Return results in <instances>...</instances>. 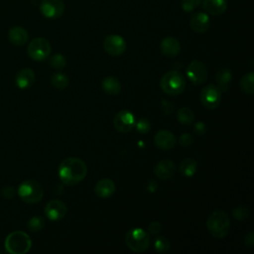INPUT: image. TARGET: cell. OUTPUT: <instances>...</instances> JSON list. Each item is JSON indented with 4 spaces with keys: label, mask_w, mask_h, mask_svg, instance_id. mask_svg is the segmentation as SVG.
Masks as SVG:
<instances>
[{
    "label": "cell",
    "mask_w": 254,
    "mask_h": 254,
    "mask_svg": "<svg viewBox=\"0 0 254 254\" xmlns=\"http://www.w3.org/2000/svg\"><path fill=\"white\" fill-rule=\"evenodd\" d=\"M86 174V164L79 158H66L59 166V177L66 186L77 185L85 178Z\"/></svg>",
    "instance_id": "1"
},
{
    "label": "cell",
    "mask_w": 254,
    "mask_h": 254,
    "mask_svg": "<svg viewBox=\"0 0 254 254\" xmlns=\"http://www.w3.org/2000/svg\"><path fill=\"white\" fill-rule=\"evenodd\" d=\"M206 227L213 237L224 238L230 230L228 214L223 210H214L207 217Z\"/></svg>",
    "instance_id": "2"
},
{
    "label": "cell",
    "mask_w": 254,
    "mask_h": 254,
    "mask_svg": "<svg viewBox=\"0 0 254 254\" xmlns=\"http://www.w3.org/2000/svg\"><path fill=\"white\" fill-rule=\"evenodd\" d=\"M160 87L168 95H179L186 88V79L181 72L170 70L161 77Z\"/></svg>",
    "instance_id": "3"
},
{
    "label": "cell",
    "mask_w": 254,
    "mask_h": 254,
    "mask_svg": "<svg viewBox=\"0 0 254 254\" xmlns=\"http://www.w3.org/2000/svg\"><path fill=\"white\" fill-rule=\"evenodd\" d=\"M32 246L30 236L24 231L11 232L5 239V248L11 254H25Z\"/></svg>",
    "instance_id": "4"
},
{
    "label": "cell",
    "mask_w": 254,
    "mask_h": 254,
    "mask_svg": "<svg viewBox=\"0 0 254 254\" xmlns=\"http://www.w3.org/2000/svg\"><path fill=\"white\" fill-rule=\"evenodd\" d=\"M18 194L21 199L27 203L39 202L44 195V189L34 180H27L21 183L18 188Z\"/></svg>",
    "instance_id": "5"
},
{
    "label": "cell",
    "mask_w": 254,
    "mask_h": 254,
    "mask_svg": "<svg viewBox=\"0 0 254 254\" xmlns=\"http://www.w3.org/2000/svg\"><path fill=\"white\" fill-rule=\"evenodd\" d=\"M125 243L131 251L143 252L150 245L149 233L142 228H132L125 235Z\"/></svg>",
    "instance_id": "6"
},
{
    "label": "cell",
    "mask_w": 254,
    "mask_h": 254,
    "mask_svg": "<svg viewBox=\"0 0 254 254\" xmlns=\"http://www.w3.org/2000/svg\"><path fill=\"white\" fill-rule=\"evenodd\" d=\"M29 57L34 61H44L51 55L52 47L45 38H35L32 40L27 49Z\"/></svg>",
    "instance_id": "7"
},
{
    "label": "cell",
    "mask_w": 254,
    "mask_h": 254,
    "mask_svg": "<svg viewBox=\"0 0 254 254\" xmlns=\"http://www.w3.org/2000/svg\"><path fill=\"white\" fill-rule=\"evenodd\" d=\"M199 99L201 104L207 109L216 108L221 101V90L215 84H208L200 91Z\"/></svg>",
    "instance_id": "8"
},
{
    "label": "cell",
    "mask_w": 254,
    "mask_h": 254,
    "mask_svg": "<svg viewBox=\"0 0 254 254\" xmlns=\"http://www.w3.org/2000/svg\"><path fill=\"white\" fill-rule=\"evenodd\" d=\"M186 73L188 78L195 85L202 84L207 79L206 65L198 60H193L189 64Z\"/></svg>",
    "instance_id": "9"
},
{
    "label": "cell",
    "mask_w": 254,
    "mask_h": 254,
    "mask_svg": "<svg viewBox=\"0 0 254 254\" xmlns=\"http://www.w3.org/2000/svg\"><path fill=\"white\" fill-rule=\"evenodd\" d=\"M135 116L130 110H120L113 119L115 129L120 133L130 132L135 126Z\"/></svg>",
    "instance_id": "10"
},
{
    "label": "cell",
    "mask_w": 254,
    "mask_h": 254,
    "mask_svg": "<svg viewBox=\"0 0 254 254\" xmlns=\"http://www.w3.org/2000/svg\"><path fill=\"white\" fill-rule=\"evenodd\" d=\"M126 42L119 35H109L104 39L103 49L104 51L113 57L122 55L126 50Z\"/></svg>",
    "instance_id": "11"
},
{
    "label": "cell",
    "mask_w": 254,
    "mask_h": 254,
    "mask_svg": "<svg viewBox=\"0 0 254 254\" xmlns=\"http://www.w3.org/2000/svg\"><path fill=\"white\" fill-rule=\"evenodd\" d=\"M40 11L46 18L57 19L63 15L64 4L63 0H42Z\"/></svg>",
    "instance_id": "12"
},
{
    "label": "cell",
    "mask_w": 254,
    "mask_h": 254,
    "mask_svg": "<svg viewBox=\"0 0 254 254\" xmlns=\"http://www.w3.org/2000/svg\"><path fill=\"white\" fill-rule=\"evenodd\" d=\"M66 210V204L60 199H52L45 206V214L52 221H57L64 218Z\"/></svg>",
    "instance_id": "13"
},
{
    "label": "cell",
    "mask_w": 254,
    "mask_h": 254,
    "mask_svg": "<svg viewBox=\"0 0 254 254\" xmlns=\"http://www.w3.org/2000/svg\"><path fill=\"white\" fill-rule=\"evenodd\" d=\"M154 143L161 150H171L176 144V137L169 130H161L156 133L154 137Z\"/></svg>",
    "instance_id": "14"
},
{
    "label": "cell",
    "mask_w": 254,
    "mask_h": 254,
    "mask_svg": "<svg viewBox=\"0 0 254 254\" xmlns=\"http://www.w3.org/2000/svg\"><path fill=\"white\" fill-rule=\"evenodd\" d=\"M190 26L195 33H204L209 28V17L206 13L196 12L190 16Z\"/></svg>",
    "instance_id": "15"
},
{
    "label": "cell",
    "mask_w": 254,
    "mask_h": 254,
    "mask_svg": "<svg viewBox=\"0 0 254 254\" xmlns=\"http://www.w3.org/2000/svg\"><path fill=\"white\" fill-rule=\"evenodd\" d=\"M176 172V165L170 159L161 160L155 167L154 173L161 180L171 179Z\"/></svg>",
    "instance_id": "16"
},
{
    "label": "cell",
    "mask_w": 254,
    "mask_h": 254,
    "mask_svg": "<svg viewBox=\"0 0 254 254\" xmlns=\"http://www.w3.org/2000/svg\"><path fill=\"white\" fill-rule=\"evenodd\" d=\"M160 50L164 56L168 58H174L179 55L181 51V44L176 38L167 37L161 41Z\"/></svg>",
    "instance_id": "17"
},
{
    "label": "cell",
    "mask_w": 254,
    "mask_h": 254,
    "mask_svg": "<svg viewBox=\"0 0 254 254\" xmlns=\"http://www.w3.org/2000/svg\"><path fill=\"white\" fill-rule=\"evenodd\" d=\"M116 187L112 180L102 179L94 187V192L99 198H108L115 192Z\"/></svg>",
    "instance_id": "18"
},
{
    "label": "cell",
    "mask_w": 254,
    "mask_h": 254,
    "mask_svg": "<svg viewBox=\"0 0 254 254\" xmlns=\"http://www.w3.org/2000/svg\"><path fill=\"white\" fill-rule=\"evenodd\" d=\"M201 3L203 10L213 16L223 14L227 8L226 0H202Z\"/></svg>",
    "instance_id": "19"
},
{
    "label": "cell",
    "mask_w": 254,
    "mask_h": 254,
    "mask_svg": "<svg viewBox=\"0 0 254 254\" xmlns=\"http://www.w3.org/2000/svg\"><path fill=\"white\" fill-rule=\"evenodd\" d=\"M35 72L31 68H23L16 75V85L21 89L29 88L35 81Z\"/></svg>",
    "instance_id": "20"
},
{
    "label": "cell",
    "mask_w": 254,
    "mask_h": 254,
    "mask_svg": "<svg viewBox=\"0 0 254 254\" xmlns=\"http://www.w3.org/2000/svg\"><path fill=\"white\" fill-rule=\"evenodd\" d=\"M8 38L11 44L14 46H23L29 39L28 32L20 26H15L9 30Z\"/></svg>",
    "instance_id": "21"
},
{
    "label": "cell",
    "mask_w": 254,
    "mask_h": 254,
    "mask_svg": "<svg viewBox=\"0 0 254 254\" xmlns=\"http://www.w3.org/2000/svg\"><path fill=\"white\" fill-rule=\"evenodd\" d=\"M103 91L109 95H117L121 90V83L115 76H107L101 81Z\"/></svg>",
    "instance_id": "22"
},
{
    "label": "cell",
    "mask_w": 254,
    "mask_h": 254,
    "mask_svg": "<svg viewBox=\"0 0 254 254\" xmlns=\"http://www.w3.org/2000/svg\"><path fill=\"white\" fill-rule=\"evenodd\" d=\"M231 78H232L231 71L228 68H225V67L220 68L219 70H217V72L215 74V79H216L217 86L221 91H226L228 89Z\"/></svg>",
    "instance_id": "23"
},
{
    "label": "cell",
    "mask_w": 254,
    "mask_h": 254,
    "mask_svg": "<svg viewBox=\"0 0 254 254\" xmlns=\"http://www.w3.org/2000/svg\"><path fill=\"white\" fill-rule=\"evenodd\" d=\"M179 170L183 176L192 177L196 173V170H197L196 161L192 158H187L180 164Z\"/></svg>",
    "instance_id": "24"
},
{
    "label": "cell",
    "mask_w": 254,
    "mask_h": 254,
    "mask_svg": "<svg viewBox=\"0 0 254 254\" xmlns=\"http://www.w3.org/2000/svg\"><path fill=\"white\" fill-rule=\"evenodd\" d=\"M254 73L253 71H249L245 73L241 79H240V87L241 89L247 93V94H252L254 91Z\"/></svg>",
    "instance_id": "25"
},
{
    "label": "cell",
    "mask_w": 254,
    "mask_h": 254,
    "mask_svg": "<svg viewBox=\"0 0 254 254\" xmlns=\"http://www.w3.org/2000/svg\"><path fill=\"white\" fill-rule=\"evenodd\" d=\"M193 111L189 107H182L177 112V119L181 124L189 125L193 121Z\"/></svg>",
    "instance_id": "26"
},
{
    "label": "cell",
    "mask_w": 254,
    "mask_h": 254,
    "mask_svg": "<svg viewBox=\"0 0 254 254\" xmlns=\"http://www.w3.org/2000/svg\"><path fill=\"white\" fill-rule=\"evenodd\" d=\"M51 82L58 89H64L68 85V77L62 72H55L51 77Z\"/></svg>",
    "instance_id": "27"
},
{
    "label": "cell",
    "mask_w": 254,
    "mask_h": 254,
    "mask_svg": "<svg viewBox=\"0 0 254 254\" xmlns=\"http://www.w3.org/2000/svg\"><path fill=\"white\" fill-rule=\"evenodd\" d=\"M45 226V220L42 216H33L27 222V227L33 231H40Z\"/></svg>",
    "instance_id": "28"
},
{
    "label": "cell",
    "mask_w": 254,
    "mask_h": 254,
    "mask_svg": "<svg viewBox=\"0 0 254 254\" xmlns=\"http://www.w3.org/2000/svg\"><path fill=\"white\" fill-rule=\"evenodd\" d=\"M154 247L159 252H166L170 248V241L165 236H158L154 240Z\"/></svg>",
    "instance_id": "29"
},
{
    "label": "cell",
    "mask_w": 254,
    "mask_h": 254,
    "mask_svg": "<svg viewBox=\"0 0 254 254\" xmlns=\"http://www.w3.org/2000/svg\"><path fill=\"white\" fill-rule=\"evenodd\" d=\"M50 64L56 69H61L65 66L66 60L62 54H55L50 59Z\"/></svg>",
    "instance_id": "30"
},
{
    "label": "cell",
    "mask_w": 254,
    "mask_h": 254,
    "mask_svg": "<svg viewBox=\"0 0 254 254\" xmlns=\"http://www.w3.org/2000/svg\"><path fill=\"white\" fill-rule=\"evenodd\" d=\"M232 214H233V216H234L235 219H237V220H239V221H243V220H245V219L248 218L250 212H249V209H248L247 207L240 205V206H236V207L233 209Z\"/></svg>",
    "instance_id": "31"
},
{
    "label": "cell",
    "mask_w": 254,
    "mask_h": 254,
    "mask_svg": "<svg viewBox=\"0 0 254 254\" xmlns=\"http://www.w3.org/2000/svg\"><path fill=\"white\" fill-rule=\"evenodd\" d=\"M135 127L139 133L145 134L151 129V122L147 118H141L135 122Z\"/></svg>",
    "instance_id": "32"
},
{
    "label": "cell",
    "mask_w": 254,
    "mask_h": 254,
    "mask_svg": "<svg viewBox=\"0 0 254 254\" xmlns=\"http://www.w3.org/2000/svg\"><path fill=\"white\" fill-rule=\"evenodd\" d=\"M201 2H202V0H183L182 8L186 12H190V11L194 10Z\"/></svg>",
    "instance_id": "33"
},
{
    "label": "cell",
    "mask_w": 254,
    "mask_h": 254,
    "mask_svg": "<svg viewBox=\"0 0 254 254\" xmlns=\"http://www.w3.org/2000/svg\"><path fill=\"white\" fill-rule=\"evenodd\" d=\"M180 145L181 146H183V147H188V146H190V145H191L192 144V142H193V137L190 135V134H189V133H184V134H182L181 136H180Z\"/></svg>",
    "instance_id": "34"
},
{
    "label": "cell",
    "mask_w": 254,
    "mask_h": 254,
    "mask_svg": "<svg viewBox=\"0 0 254 254\" xmlns=\"http://www.w3.org/2000/svg\"><path fill=\"white\" fill-rule=\"evenodd\" d=\"M161 228H162V225L159 221H153L148 225V231L151 234L159 233L161 231Z\"/></svg>",
    "instance_id": "35"
},
{
    "label": "cell",
    "mask_w": 254,
    "mask_h": 254,
    "mask_svg": "<svg viewBox=\"0 0 254 254\" xmlns=\"http://www.w3.org/2000/svg\"><path fill=\"white\" fill-rule=\"evenodd\" d=\"M15 194V190L13 187H5L3 190H2V195L7 198V199H10L14 196Z\"/></svg>",
    "instance_id": "36"
},
{
    "label": "cell",
    "mask_w": 254,
    "mask_h": 254,
    "mask_svg": "<svg viewBox=\"0 0 254 254\" xmlns=\"http://www.w3.org/2000/svg\"><path fill=\"white\" fill-rule=\"evenodd\" d=\"M194 131L195 133H197L198 135H202L204 134V132L206 131V128H205V125L202 123V122H198L195 124L194 126Z\"/></svg>",
    "instance_id": "37"
},
{
    "label": "cell",
    "mask_w": 254,
    "mask_h": 254,
    "mask_svg": "<svg viewBox=\"0 0 254 254\" xmlns=\"http://www.w3.org/2000/svg\"><path fill=\"white\" fill-rule=\"evenodd\" d=\"M253 243H254V234L252 231H250L249 233L246 234L245 236V244L248 246V247H252L253 246Z\"/></svg>",
    "instance_id": "38"
}]
</instances>
